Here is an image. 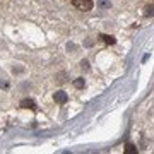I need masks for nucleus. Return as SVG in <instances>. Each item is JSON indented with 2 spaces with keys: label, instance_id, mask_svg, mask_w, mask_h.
<instances>
[{
  "label": "nucleus",
  "instance_id": "obj_1",
  "mask_svg": "<svg viewBox=\"0 0 154 154\" xmlns=\"http://www.w3.org/2000/svg\"><path fill=\"white\" fill-rule=\"evenodd\" d=\"M72 4H74V7L75 9H79V11H82V12H88L93 9V0H72Z\"/></svg>",
  "mask_w": 154,
  "mask_h": 154
},
{
  "label": "nucleus",
  "instance_id": "obj_2",
  "mask_svg": "<svg viewBox=\"0 0 154 154\" xmlns=\"http://www.w3.org/2000/svg\"><path fill=\"white\" fill-rule=\"evenodd\" d=\"M53 99H55V103H58V105H65L67 101H69V96H67V93H63V91H57V93L53 94Z\"/></svg>",
  "mask_w": 154,
  "mask_h": 154
},
{
  "label": "nucleus",
  "instance_id": "obj_3",
  "mask_svg": "<svg viewBox=\"0 0 154 154\" xmlns=\"http://www.w3.org/2000/svg\"><path fill=\"white\" fill-rule=\"evenodd\" d=\"M21 108H24V110H36V103H34L33 99H22Z\"/></svg>",
  "mask_w": 154,
  "mask_h": 154
},
{
  "label": "nucleus",
  "instance_id": "obj_4",
  "mask_svg": "<svg viewBox=\"0 0 154 154\" xmlns=\"http://www.w3.org/2000/svg\"><path fill=\"white\" fill-rule=\"evenodd\" d=\"M99 38L103 39V41H105V43H108V45H115V43H116V39L113 38V36H108V34H101V36H99Z\"/></svg>",
  "mask_w": 154,
  "mask_h": 154
},
{
  "label": "nucleus",
  "instance_id": "obj_5",
  "mask_svg": "<svg viewBox=\"0 0 154 154\" xmlns=\"http://www.w3.org/2000/svg\"><path fill=\"white\" fill-rule=\"evenodd\" d=\"M144 16L146 17H154V5H146V9H144Z\"/></svg>",
  "mask_w": 154,
  "mask_h": 154
},
{
  "label": "nucleus",
  "instance_id": "obj_6",
  "mask_svg": "<svg viewBox=\"0 0 154 154\" xmlns=\"http://www.w3.org/2000/svg\"><path fill=\"white\" fill-rule=\"evenodd\" d=\"M98 7H99V9H110V7H111V2H110V0H99V2H98Z\"/></svg>",
  "mask_w": 154,
  "mask_h": 154
},
{
  "label": "nucleus",
  "instance_id": "obj_7",
  "mask_svg": "<svg viewBox=\"0 0 154 154\" xmlns=\"http://www.w3.org/2000/svg\"><path fill=\"white\" fill-rule=\"evenodd\" d=\"M125 152H127V154H135V152H137V147H135L134 144H127Z\"/></svg>",
  "mask_w": 154,
  "mask_h": 154
},
{
  "label": "nucleus",
  "instance_id": "obj_8",
  "mask_svg": "<svg viewBox=\"0 0 154 154\" xmlns=\"http://www.w3.org/2000/svg\"><path fill=\"white\" fill-rule=\"evenodd\" d=\"M84 84H86V81H84L82 77H79V79H75V81H74V86H75L77 89H81V88H84Z\"/></svg>",
  "mask_w": 154,
  "mask_h": 154
},
{
  "label": "nucleus",
  "instance_id": "obj_9",
  "mask_svg": "<svg viewBox=\"0 0 154 154\" xmlns=\"http://www.w3.org/2000/svg\"><path fill=\"white\" fill-rule=\"evenodd\" d=\"M81 67H82L84 70H88V69H89V62L88 60H82V62H81Z\"/></svg>",
  "mask_w": 154,
  "mask_h": 154
},
{
  "label": "nucleus",
  "instance_id": "obj_10",
  "mask_svg": "<svg viewBox=\"0 0 154 154\" xmlns=\"http://www.w3.org/2000/svg\"><path fill=\"white\" fill-rule=\"evenodd\" d=\"M0 86H2V88H7V82H2V81H0Z\"/></svg>",
  "mask_w": 154,
  "mask_h": 154
}]
</instances>
